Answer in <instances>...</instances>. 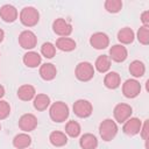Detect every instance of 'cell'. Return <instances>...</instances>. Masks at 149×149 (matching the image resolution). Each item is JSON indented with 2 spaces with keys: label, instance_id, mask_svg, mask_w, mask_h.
<instances>
[{
  "label": "cell",
  "instance_id": "cell-1",
  "mask_svg": "<svg viewBox=\"0 0 149 149\" xmlns=\"http://www.w3.org/2000/svg\"><path fill=\"white\" fill-rule=\"evenodd\" d=\"M50 119L55 122H63L69 116V106L63 101H56L49 109Z\"/></svg>",
  "mask_w": 149,
  "mask_h": 149
},
{
  "label": "cell",
  "instance_id": "cell-2",
  "mask_svg": "<svg viewBox=\"0 0 149 149\" xmlns=\"http://www.w3.org/2000/svg\"><path fill=\"white\" fill-rule=\"evenodd\" d=\"M40 20V13L34 7H24L20 13V21L26 27H34Z\"/></svg>",
  "mask_w": 149,
  "mask_h": 149
},
{
  "label": "cell",
  "instance_id": "cell-3",
  "mask_svg": "<svg viewBox=\"0 0 149 149\" xmlns=\"http://www.w3.org/2000/svg\"><path fill=\"white\" fill-rule=\"evenodd\" d=\"M99 133L104 141H111L118 134V126L112 119H105L99 126Z\"/></svg>",
  "mask_w": 149,
  "mask_h": 149
},
{
  "label": "cell",
  "instance_id": "cell-4",
  "mask_svg": "<svg viewBox=\"0 0 149 149\" xmlns=\"http://www.w3.org/2000/svg\"><path fill=\"white\" fill-rule=\"evenodd\" d=\"M74 74L80 81H88L94 76V68L90 62H80L77 64Z\"/></svg>",
  "mask_w": 149,
  "mask_h": 149
},
{
  "label": "cell",
  "instance_id": "cell-5",
  "mask_svg": "<svg viewBox=\"0 0 149 149\" xmlns=\"http://www.w3.org/2000/svg\"><path fill=\"white\" fill-rule=\"evenodd\" d=\"M141 92V84L136 79H127L122 84V93L126 98L133 99Z\"/></svg>",
  "mask_w": 149,
  "mask_h": 149
},
{
  "label": "cell",
  "instance_id": "cell-6",
  "mask_svg": "<svg viewBox=\"0 0 149 149\" xmlns=\"http://www.w3.org/2000/svg\"><path fill=\"white\" fill-rule=\"evenodd\" d=\"M73 112L79 118H88L93 112V107L88 100L79 99L73 104Z\"/></svg>",
  "mask_w": 149,
  "mask_h": 149
},
{
  "label": "cell",
  "instance_id": "cell-7",
  "mask_svg": "<svg viewBox=\"0 0 149 149\" xmlns=\"http://www.w3.org/2000/svg\"><path fill=\"white\" fill-rule=\"evenodd\" d=\"M133 113V108L130 107V105L128 104H118L115 107H114V111H113V114H114V119L119 122V123H123L126 120H128L130 118Z\"/></svg>",
  "mask_w": 149,
  "mask_h": 149
},
{
  "label": "cell",
  "instance_id": "cell-8",
  "mask_svg": "<svg viewBox=\"0 0 149 149\" xmlns=\"http://www.w3.org/2000/svg\"><path fill=\"white\" fill-rule=\"evenodd\" d=\"M19 43L23 49H34L37 44V37L31 30H23L19 35Z\"/></svg>",
  "mask_w": 149,
  "mask_h": 149
},
{
  "label": "cell",
  "instance_id": "cell-9",
  "mask_svg": "<svg viewBox=\"0 0 149 149\" xmlns=\"http://www.w3.org/2000/svg\"><path fill=\"white\" fill-rule=\"evenodd\" d=\"M52 29L61 37H68L72 33V26L63 17H58V19H56L54 21Z\"/></svg>",
  "mask_w": 149,
  "mask_h": 149
},
{
  "label": "cell",
  "instance_id": "cell-10",
  "mask_svg": "<svg viewBox=\"0 0 149 149\" xmlns=\"http://www.w3.org/2000/svg\"><path fill=\"white\" fill-rule=\"evenodd\" d=\"M19 127L24 133L33 132L37 127V118L31 113L23 114L19 120Z\"/></svg>",
  "mask_w": 149,
  "mask_h": 149
},
{
  "label": "cell",
  "instance_id": "cell-11",
  "mask_svg": "<svg viewBox=\"0 0 149 149\" xmlns=\"http://www.w3.org/2000/svg\"><path fill=\"white\" fill-rule=\"evenodd\" d=\"M90 44L97 49V50H101V49H106L109 44V37L101 31L94 33L91 37H90Z\"/></svg>",
  "mask_w": 149,
  "mask_h": 149
},
{
  "label": "cell",
  "instance_id": "cell-12",
  "mask_svg": "<svg viewBox=\"0 0 149 149\" xmlns=\"http://www.w3.org/2000/svg\"><path fill=\"white\" fill-rule=\"evenodd\" d=\"M141 127H142V121L137 118H129L128 120H126L123 122V127H122V130L125 134L129 135V136H133V135H136L140 133L141 130Z\"/></svg>",
  "mask_w": 149,
  "mask_h": 149
},
{
  "label": "cell",
  "instance_id": "cell-13",
  "mask_svg": "<svg viewBox=\"0 0 149 149\" xmlns=\"http://www.w3.org/2000/svg\"><path fill=\"white\" fill-rule=\"evenodd\" d=\"M128 56V51L126 49V47H123L122 44H115L109 49V58L114 62H123Z\"/></svg>",
  "mask_w": 149,
  "mask_h": 149
},
{
  "label": "cell",
  "instance_id": "cell-14",
  "mask_svg": "<svg viewBox=\"0 0 149 149\" xmlns=\"http://www.w3.org/2000/svg\"><path fill=\"white\" fill-rule=\"evenodd\" d=\"M0 17L5 22H14L17 19V9L12 5H3L0 8Z\"/></svg>",
  "mask_w": 149,
  "mask_h": 149
},
{
  "label": "cell",
  "instance_id": "cell-15",
  "mask_svg": "<svg viewBox=\"0 0 149 149\" xmlns=\"http://www.w3.org/2000/svg\"><path fill=\"white\" fill-rule=\"evenodd\" d=\"M57 74V69L52 63H44L40 68V76L42 79L49 81L52 80Z\"/></svg>",
  "mask_w": 149,
  "mask_h": 149
},
{
  "label": "cell",
  "instance_id": "cell-16",
  "mask_svg": "<svg viewBox=\"0 0 149 149\" xmlns=\"http://www.w3.org/2000/svg\"><path fill=\"white\" fill-rule=\"evenodd\" d=\"M35 95H36V91H35V87L33 85L24 84V85L20 86L17 90V97L22 101H29V100L34 99Z\"/></svg>",
  "mask_w": 149,
  "mask_h": 149
},
{
  "label": "cell",
  "instance_id": "cell-17",
  "mask_svg": "<svg viewBox=\"0 0 149 149\" xmlns=\"http://www.w3.org/2000/svg\"><path fill=\"white\" fill-rule=\"evenodd\" d=\"M31 143V137L27 133H20L14 136L13 139V146L16 149H26L30 146Z\"/></svg>",
  "mask_w": 149,
  "mask_h": 149
},
{
  "label": "cell",
  "instance_id": "cell-18",
  "mask_svg": "<svg viewBox=\"0 0 149 149\" xmlns=\"http://www.w3.org/2000/svg\"><path fill=\"white\" fill-rule=\"evenodd\" d=\"M41 56L35 51H28L23 55V63L28 68H37L41 64Z\"/></svg>",
  "mask_w": 149,
  "mask_h": 149
},
{
  "label": "cell",
  "instance_id": "cell-19",
  "mask_svg": "<svg viewBox=\"0 0 149 149\" xmlns=\"http://www.w3.org/2000/svg\"><path fill=\"white\" fill-rule=\"evenodd\" d=\"M104 84L107 88H111V90H114V88L119 87L120 84H121L120 74L118 72H114V71L108 72L104 78Z\"/></svg>",
  "mask_w": 149,
  "mask_h": 149
},
{
  "label": "cell",
  "instance_id": "cell-20",
  "mask_svg": "<svg viewBox=\"0 0 149 149\" xmlns=\"http://www.w3.org/2000/svg\"><path fill=\"white\" fill-rule=\"evenodd\" d=\"M79 144H80L81 149H95L98 147V140L93 134L87 133L80 137Z\"/></svg>",
  "mask_w": 149,
  "mask_h": 149
},
{
  "label": "cell",
  "instance_id": "cell-21",
  "mask_svg": "<svg viewBox=\"0 0 149 149\" xmlns=\"http://www.w3.org/2000/svg\"><path fill=\"white\" fill-rule=\"evenodd\" d=\"M76 42H74V40H72V38H70V37H59V38H57V41H56V48H58L59 50H62V51H72V50H74L76 49Z\"/></svg>",
  "mask_w": 149,
  "mask_h": 149
},
{
  "label": "cell",
  "instance_id": "cell-22",
  "mask_svg": "<svg viewBox=\"0 0 149 149\" xmlns=\"http://www.w3.org/2000/svg\"><path fill=\"white\" fill-rule=\"evenodd\" d=\"M49 141L55 147H63L68 143V137H66L65 133L55 130L49 135Z\"/></svg>",
  "mask_w": 149,
  "mask_h": 149
},
{
  "label": "cell",
  "instance_id": "cell-23",
  "mask_svg": "<svg viewBox=\"0 0 149 149\" xmlns=\"http://www.w3.org/2000/svg\"><path fill=\"white\" fill-rule=\"evenodd\" d=\"M134 37H135V34L133 31L132 28L129 27H125V28H121L118 33V40L122 43V44H129L134 41Z\"/></svg>",
  "mask_w": 149,
  "mask_h": 149
},
{
  "label": "cell",
  "instance_id": "cell-24",
  "mask_svg": "<svg viewBox=\"0 0 149 149\" xmlns=\"http://www.w3.org/2000/svg\"><path fill=\"white\" fill-rule=\"evenodd\" d=\"M33 104H34L35 109H37V111H45L49 107V105H50V98L47 94H44V93H40V94L35 95Z\"/></svg>",
  "mask_w": 149,
  "mask_h": 149
},
{
  "label": "cell",
  "instance_id": "cell-25",
  "mask_svg": "<svg viewBox=\"0 0 149 149\" xmlns=\"http://www.w3.org/2000/svg\"><path fill=\"white\" fill-rule=\"evenodd\" d=\"M94 66H95V69H97L99 72L105 73V72H107V71L109 70V68H111V58H109L107 55H101V56H99V57L97 58Z\"/></svg>",
  "mask_w": 149,
  "mask_h": 149
},
{
  "label": "cell",
  "instance_id": "cell-26",
  "mask_svg": "<svg viewBox=\"0 0 149 149\" xmlns=\"http://www.w3.org/2000/svg\"><path fill=\"white\" fill-rule=\"evenodd\" d=\"M129 72L135 78H140L146 72V66L141 61H133L129 64Z\"/></svg>",
  "mask_w": 149,
  "mask_h": 149
},
{
  "label": "cell",
  "instance_id": "cell-27",
  "mask_svg": "<svg viewBox=\"0 0 149 149\" xmlns=\"http://www.w3.org/2000/svg\"><path fill=\"white\" fill-rule=\"evenodd\" d=\"M65 133L71 137H77L80 134V125L74 120L69 121L65 126Z\"/></svg>",
  "mask_w": 149,
  "mask_h": 149
},
{
  "label": "cell",
  "instance_id": "cell-28",
  "mask_svg": "<svg viewBox=\"0 0 149 149\" xmlns=\"http://www.w3.org/2000/svg\"><path fill=\"white\" fill-rule=\"evenodd\" d=\"M122 8L121 0H106L105 1V9L108 13H118Z\"/></svg>",
  "mask_w": 149,
  "mask_h": 149
},
{
  "label": "cell",
  "instance_id": "cell-29",
  "mask_svg": "<svg viewBox=\"0 0 149 149\" xmlns=\"http://www.w3.org/2000/svg\"><path fill=\"white\" fill-rule=\"evenodd\" d=\"M41 54L45 57V58H52L56 54V47L55 44H52L51 42H45L42 44L41 47Z\"/></svg>",
  "mask_w": 149,
  "mask_h": 149
},
{
  "label": "cell",
  "instance_id": "cell-30",
  "mask_svg": "<svg viewBox=\"0 0 149 149\" xmlns=\"http://www.w3.org/2000/svg\"><path fill=\"white\" fill-rule=\"evenodd\" d=\"M137 40L141 44L147 45L149 43V27L142 26L137 31Z\"/></svg>",
  "mask_w": 149,
  "mask_h": 149
},
{
  "label": "cell",
  "instance_id": "cell-31",
  "mask_svg": "<svg viewBox=\"0 0 149 149\" xmlns=\"http://www.w3.org/2000/svg\"><path fill=\"white\" fill-rule=\"evenodd\" d=\"M10 113V106L7 101L0 100V120L6 119Z\"/></svg>",
  "mask_w": 149,
  "mask_h": 149
},
{
  "label": "cell",
  "instance_id": "cell-32",
  "mask_svg": "<svg viewBox=\"0 0 149 149\" xmlns=\"http://www.w3.org/2000/svg\"><path fill=\"white\" fill-rule=\"evenodd\" d=\"M148 120H146L144 121V123L142 125V127H141V130H140V134H141V136H142V139L144 140V141H147L148 140Z\"/></svg>",
  "mask_w": 149,
  "mask_h": 149
},
{
  "label": "cell",
  "instance_id": "cell-33",
  "mask_svg": "<svg viewBox=\"0 0 149 149\" xmlns=\"http://www.w3.org/2000/svg\"><path fill=\"white\" fill-rule=\"evenodd\" d=\"M141 22L143 23V26L148 27L149 26V10H144L141 14Z\"/></svg>",
  "mask_w": 149,
  "mask_h": 149
},
{
  "label": "cell",
  "instance_id": "cell-34",
  "mask_svg": "<svg viewBox=\"0 0 149 149\" xmlns=\"http://www.w3.org/2000/svg\"><path fill=\"white\" fill-rule=\"evenodd\" d=\"M5 95V87L2 85H0V99Z\"/></svg>",
  "mask_w": 149,
  "mask_h": 149
},
{
  "label": "cell",
  "instance_id": "cell-35",
  "mask_svg": "<svg viewBox=\"0 0 149 149\" xmlns=\"http://www.w3.org/2000/svg\"><path fill=\"white\" fill-rule=\"evenodd\" d=\"M3 37H5V33H3V30L0 28V43L3 41Z\"/></svg>",
  "mask_w": 149,
  "mask_h": 149
},
{
  "label": "cell",
  "instance_id": "cell-36",
  "mask_svg": "<svg viewBox=\"0 0 149 149\" xmlns=\"http://www.w3.org/2000/svg\"><path fill=\"white\" fill-rule=\"evenodd\" d=\"M0 129H1V125H0Z\"/></svg>",
  "mask_w": 149,
  "mask_h": 149
}]
</instances>
